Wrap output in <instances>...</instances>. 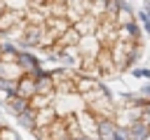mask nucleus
<instances>
[{
	"label": "nucleus",
	"mask_w": 150,
	"mask_h": 140,
	"mask_svg": "<svg viewBox=\"0 0 150 140\" xmlns=\"http://www.w3.org/2000/svg\"><path fill=\"white\" fill-rule=\"evenodd\" d=\"M16 117H19V121H21L23 126H28V128H33V126H35V110H30V107H28V110H23V112H21V114H16Z\"/></svg>",
	"instance_id": "nucleus-14"
},
{
	"label": "nucleus",
	"mask_w": 150,
	"mask_h": 140,
	"mask_svg": "<svg viewBox=\"0 0 150 140\" xmlns=\"http://www.w3.org/2000/svg\"><path fill=\"white\" fill-rule=\"evenodd\" d=\"M23 21H26V14L23 12H19V9H5L0 14V35L7 33V30H12L14 26H19Z\"/></svg>",
	"instance_id": "nucleus-2"
},
{
	"label": "nucleus",
	"mask_w": 150,
	"mask_h": 140,
	"mask_svg": "<svg viewBox=\"0 0 150 140\" xmlns=\"http://www.w3.org/2000/svg\"><path fill=\"white\" fill-rule=\"evenodd\" d=\"M16 96H21V98H26V100L35 96V79H33L30 75L23 72V77L16 82Z\"/></svg>",
	"instance_id": "nucleus-4"
},
{
	"label": "nucleus",
	"mask_w": 150,
	"mask_h": 140,
	"mask_svg": "<svg viewBox=\"0 0 150 140\" xmlns=\"http://www.w3.org/2000/svg\"><path fill=\"white\" fill-rule=\"evenodd\" d=\"M143 96H150V86H143Z\"/></svg>",
	"instance_id": "nucleus-20"
},
{
	"label": "nucleus",
	"mask_w": 150,
	"mask_h": 140,
	"mask_svg": "<svg viewBox=\"0 0 150 140\" xmlns=\"http://www.w3.org/2000/svg\"><path fill=\"white\" fill-rule=\"evenodd\" d=\"M14 63H16V65H19L23 72H28V70H33V68H38V65H40V63H38V58H35L30 51H19Z\"/></svg>",
	"instance_id": "nucleus-8"
},
{
	"label": "nucleus",
	"mask_w": 150,
	"mask_h": 140,
	"mask_svg": "<svg viewBox=\"0 0 150 140\" xmlns=\"http://www.w3.org/2000/svg\"><path fill=\"white\" fill-rule=\"evenodd\" d=\"M42 33H45V26H42V23H30V21H26V26H23V30H21V35H19V42H21L23 47H40Z\"/></svg>",
	"instance_id": "nucleus-1"
},
{
	"label": "nucleus",
	"mask_w": 150,
	"mask_h": 140,
	"mask_svg": "<svg viewBox=\"0 0 150 140\" xmlns=\"http://www.w3.org/2000/svg\"><path fill=\"white\" fill-rule=\"evenodd\" d=\"M75 49H77L82 56H94V58H96V54L101 51V44H98L96 35H82Z\"/></svg>",
	"instance_id": "nucleus-3"
},
{
	"label": "nucleus",
	"mask_w": 150,
	"mask_h": 140,
	"mask_svg": "<svg viewBox=\"0 0 150 140\" xmlns=\"http://www.w3.org/2000/svg\"><path fill=\"white\" fill-rule=\"evenodd\" d=\"M7 107L14 114H21L23 110H28V100L21 98V96H16V93H12V96H7Z\"/></svg>",
	"instance_id": "nucleus-12"
},
{
	"label": "nucleus",
	"mask_w": 150,
	"mask_h": 140,
	"mask_svg": "<svg viewBox=\"0 0 150 140\" xmlns=\"http://www.w3.org/2000/svg\"><path fill=\"white\" fill-rule=\"evenodd\" d=\"M0 140H21L12 128H0Z\"/></svg>",
	"instance_id": "nucleus-15"
},
{
	"label": "nucleus",
	"mask_w": 150,
	"mask_h": 140,
	"mask_svg": "<svg viewBox=\"0 0 150 140\" xmlns=\"http://www.w3.org/2000/svg\"><path fill=\"white\" fill-rule=\"evenodd\" d=\"M98 84H96V79H91V77H82V75H77L75 77V93H89L91 89H96Z\"/></svg>",
	"instance_id": "nucleus-11"
},
{
	"label": "nucleus",
	"mask_w": 150,
	"mask_h": 140,
	"mask_svg": "<svg viewBox=\"0 0 150 140\" xmlns=\"http://www.w3.org/2000/svg\"><path fill=\"white\" fill-rule=\"evenodd\" d=\"M96 135L98 140H115V124L110 119H101L96 126Z\"/></svg>",
	"instance_id": "nucleus-10"
},
{
	"label": "nucleus",
	"mask_w": 150,
	"mask_h": 140,
	"mask_svg": "<svg viewBox=\"0 0 150 140\" xmlns=\"http://www.w3.org/2000/svg\"><path fill=\"white\" fill-rule=\"evenodd\" d=\"M2 12H5V2L0 0V14H2Z\"/></svg>",
	"instance_id": "nucleus-21"
},
{
	"label": "nucleus",
	"mask_w": 150,
	"mask_h": 140,
	"mask_svg": "<svg viewBox=\"0 0 150 140\" xmlns=\"http://www.w3.org/2000/svg\"><path fill=\"white\" fill-rule=\"evenodd\" d=\"M0 128H2V126H0Z\"/></svg>",
	"instance_id": "nucleus-23"
},
{
	"label": "nucleus",
	"mask_w": 150,
	"mask_h": 140,
	"mask_svg": "<svg viewBox=\"0 0 150 140\" xmlns=\"http://www.w3.org/2000/svg\"><path fill=\"white\" fill-rule=\"evenodd\" d=\"M131 21H134V19H131V12L122 5L120 12H117V16H115V26H117V28H120V26H129Z\"/></svg>",
	"instance_id": "nucleus-13"
},
{
	"label": "nucleus",
	"mask_w": 150,
	"mask_h": 140,
	"mask_svg": "<svg viewBox=\"0 0 150 140\" xmlns=\"http://www.w3.org/2000/svg\"><path fill=\"white\" fill-rule=\"evenodd\" d=\"M45 2H49V0H30V5H33V7H42Z\"/></svg>",
	"instance_id": "nucleus-18"
},
{
	"label": "nucleus",
	"mask_w": 150,
	"mask_h": 140,
	"mask_svg": "<svg viewBox=\"0 0 150 140\" xmlns=\"http://www.w3.org/2000/svg\"><path fill=\"white\" fill-rule=\"evenodd\" d=\"M54 119H56V107H52V105L35 112V126H38V128H47Z\"/></svg>",
	"instance_id": "nucleus-6"
},
{
	"label": "nucleus",
	"mask_w": 150,
	"mask_h": 140,
	"mask_svg": "<svg viewBox=\"0 0 150 140\" xmlns=\"http://www.w3.org/2000/svg\"><path fill=\"white\" fill-rule=\"evenodd\" d=\"M54 2H63V5H66V2H68V0H54Z\"/></svg>",
	"instance_id": "nucleus-22"
},
{
	"label": "nucleus",
	"mask_w": 150,
	"mask_h": 140,
	"mask_svg": "<svg viewBox=\"0 0 150 140\" xmlns=\"http://www.w3.org/2000/svg\"><path fill=\"white\" fill-rule=\"evenodd\" d=\"M143 30L150 35V19H145V21H143Z\"/></svg>",
	"instance_id": "nucleus-19"
},
{
	"label": "nucleus",
	"mask_w": 150,
	"mask_h": 140,
	"mask_svg": "<svg viewBox=\"0 0 150 140\" xmlns=\"http://www.w3.org/2000/svg\"><path fill=\"white\" fill-rule=\"evenodd\" d=\"M96 65H98V70H103V72H112V70H115L112 56H110V49H108V47H101V51L96 54Z\"/></svg>",
	"instance_id": "nucleus-9"
},
{
	"label": "nucleus",
	"mask_w": 150,
	"mask_h": 140,
	"mask_svg": "<svg viewBox=\"0 0 150 140\" xmlns=\"http://www.w3.org/2000/svg\"><path fill=\"white\" fill-rule=\"evenodd\" d=\"M35 93L38 96H49V98L54 96V79L49 77V72L35 79Z\"/></svg>",
	"instance_id": "nucleus-7"
},
{
	"label": "nucleus",
	"mask_w": 150,
	"mask_h": 140,
	"mask_svg": "<svg viewBox=\"0 0 150 140\" xmlns=\"http://www.w3.org/2000/svg\"><path fill=\"white\" fill-rule=\"evenodd\" d=\"M115 140H129L127 128H117V126H115Z\"/></svg>",
	"instance_id": "nucleus-17"
},
{
	"label": "nucleus",
	"mask_w": 150,
	"mask_h": 140,
	"mask_svg": "<svg viewBox=\"0 0 150 140\" xmlns=\"http://www.w3.org/2000/svg\"><path fill=\"white\" fill-rule=\"evenodd\" d=\"M127 133H129V140H148V138H150V126L138 119V121H134V124L127 128Z\"/></svg>",
	"instance_id": "nucleus-5"
},
{
	"label": "nucleus",
	"mask_w": 150,
	"mask_h": 140,
	"mask_svg": "<svg viewBox=\"0 0 150 140\" xmlns=\"http://www.w3.org/2000/svg\"><path fill=\"white\" fill-rule=\"evenodd\" d=\"M131 75H134V77H143V79H150V68H136V70H131Z\"/></svg>",
	"instance_id": "nucleus-16"
}]
</instances>
